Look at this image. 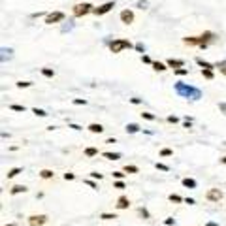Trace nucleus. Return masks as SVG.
Instances as JSON below:
<instances>
[{"instance_id": "nucleus-1", "label": "nucleus", "mask_w": 226, "mask_h": 226, "mask_svg": "<svg viewBox=\"0 0 226 226\" xmlns=\"http://www.w3.org/2000/svg\"><path fill=\"white\" fill-rule=\"evenodd\" d=\"M217 34L211 32V30H206L203 34H200V36H187L183 38V44L185 45H190V47H200V49H207L211 44H215L217 41Z\"/></svg>"}, {"instance_id": "nucleus-2", "label": "nucleus", "mask_w": 226, "mask_h": 226, "mask_svg": "<svg viewBox=\"0 0 226 226\" xmlns=\"http://www.w3.org/2000/svg\"><path fill=\"white\" fill-rule=\"evenodd\" d=\"M173 90H175V94L181 96V98H188V100H200L202 98V90L200 89H196L192 87V85H188V83H183V81H177L173 85Z\"/></svg>"}, {"instance_id": "nucleus-3", "label": "nucleus", "mask_w": 226, "mask_h": 226, "mask_svg": "<svg viewBox=\"0 0 226 226\" xmlns=\"http://www.w3.org/2000/svg\"><path fill=\"white\" fill-rule=\"evenodd\" d=\"M130 47H134V45L130 44L128 40H124V38H115L113 41H109V51L115 53V55L117 53H123L124 49H130Z\"/></svg>"}, {"instance_id": "nucleus-4", "label": "nucleus", "mask_w": 226, "mask_h": 226, "mask_svg": "<svg viewBox=\"0 0 226 226\" xmlns=\"http://www.w3.org/2000/svg\"><path fill=\"white\" fill-rule=\"evenodd\" d=\"M93 10H94V6L90 2H79L72 8V13H74V17H85L89 13H93Z\"/></svg>"}, {"instance_id": "nucleus-5", "label": "nucleus", "mask_w": 226, "mask_h": 226, "mask_svg": "<svg viewBox=\"0 0 226 226\" xmlns=\"http://www.w3.org/2000/svg\"><path fill=\"white\" fill-rule=\"evenodd\" d=\"M66 19L64 11H51L45 15V25H56V23H62Z\"/></svg>"}, {"instance_id": "nucleus-6", "label": "nucleus", "mask_w": 226, "mask_h": 226, "mask_svg": "<svg viewBox=\"0 0 226 226\" xmlns=\"http://www.w3.org/2000/svg\"><path fill=\"white\" fill-rule=\"evenodd\" d=\"M113 8H115V0H109V2H105V4H102V6H98V8H94L93 13L100 17V15H105V13H109Z\"/></svg>"}, {"instance_id": "nucleus-7", "label": "nucleus", "mask_w": 226, "mask_h": 226, "mask_svg": "<svg viewBox=\"0 0 226 226\" xmlns=\"http://www.w3.org/2000/svg\"><path fill=\"white\" fill-rule=\"evenodd\" d=\"M47 221H49L47 215H30L28 217V224L30 226H44Z\"/></svg>"}, {"instance_id": "nucleus-8", "label": "nucleus", "mask_w": 226, "mask_h": 226, "mask_svg": "<svg viewBox=\"0 0 226 226\" xmlns=\"http://www.w3.org/2000/svg\"><path fill=\"white\" fill-rule=\"evenodd\" d=\"M206 200H209V202H218V200H222V190H218V188H209L207 192H206Z\"/></svg>"}, {"instance_id": "nucleus-9", "label": "nucleus", "mask_w": 226, "mask_h": 226, "mask_svg": "<svg viewBox=\"0 0 226 226\" xmlns=\"http://www.w3.org/2000/svg\"><path fill=\"white\" fill-rule=\"evenodd\" d=\"M119 17H121V21H123L124 25H132L134 23V11L132 10H123Z\"/></svg>"}, {"instance_id": "nucleus-10", "label": "nucleus", "mask_w": 226, "mask_h": 226, "mask_svg": "<svg viewBox=\"0 0 226 226\" xmlns=\"http://www.w3.org/2000/svg\"><path fill=\"white\" fill-rule=\"evenodd\" d=\"M115 206H117V209H128V207H130V200H128L126 196H119Z\"/></svg>"}, {"instance_id": "nucleus-11", "label": "nucleus", "mask_w": 226, "mask_h": 226, "mask_svg": "<svg viewBox=\"0 0 226 226\" xmlns=\"http://www.w3.org/2000/svg\"><path fill=\"white\" fill-rule=\"evenodd\" d=\"M166 64L175 70V68H183V66H185V60H181V59H168Z\"/></svg>"}, {"instance_id": "nucleus-12", "label": "nucleus", "mask_w": 226, "mask_h": 226, "mask_svg": "<svg viewBox=\"0 0 226 226\" xmlns=\"http://www.w3.org/2000/svg\"><path fill=\"white\" fill-rule=\"evenodd\" d=\"M194 62L200 68H209V70H215V64H211V62H207V60H203V59H200V56H196L194 59Z\"/></svg>"}, {"instance_id": "nucleus-13", "label": "nucleus", "mask_w": 226, "mask_h": 226, "mask_svg": "<svg viewBox=\"0 0 226 226\" xmlns=\"http://www.w3.org/2000/svg\"><path fill=\"white\" fill-rule=\"evenodd\" d=\"M87 128H89V132H93V134H102L104 132V126L100 123H90Z\"/></svg>"}, {"instance_id": "nucleus-14", "label": "nucleus", "mask_w": 226, "mask_h": 226, "mask_svg": "<svg viewBox=\"0 0 226 226\" xmlns=\"http://www.w3.org/2000/svg\"><path fill=\"white\" fill-rule=\"evenodd\" d=\"M26 190H28V188H26L25 185H15V187H13V188L10 190V194H11V196H15V194H21V192H23V194H25V192H26Z\"/></svg>"}, {"instance_id": "nucleus-15", "label": "nucleus", "mask_w": 226, "mask_h": 226, "mask_svg": "<svg viewBox=\"0 0 226 226\" xmlns=\"http://www.w3.org/2000/svg\"><path fill=\"white\" fill-rule=\"evenodd\" d=\"M181 183H183V187H185V188H196L198 187V183L194 179H190V177H185Z\"/></svg>"}, {"instance_id": "nucleus-16", "label": "nucleus", "mask_w": 226, "mask_h": 226, "mask_svg": "<svg viewBox=\"0 0 226 226\" xmlns=\"http://www.w3.org/2000/svg\"><path fill=\"white\" fill-rule=\"evenodd\" d=\"M151 66H153V70H157V72H166V70L170 68L168 64H164V62H158V60H157V62H153Z\"/></svg>"}, {"instance_id": "nucleus-17", "label": "nucleus", "mask_w": 226, "mask_h": 226, "mask_svg": "<svg viewBox=\"0 0 226 226\" xmlns=\"http://www.w3.org/2000/svg\"><path fill=\"white\" fill-rule=\"evenodd\" d=\"M141 128H139V124H136V123H128L126 124V132L128 134H138Z\"/></svg>"}, {"instance_id": "nucleus-18", "label": "nucleus", "mask_w": 226, "mask_h": 226, "mask_svg": "<svg viewBox=\"0 0 226 226\" xmlns=\"http://www.w3.org/2000/svg\"><path fill=\"white\" fill-rule=\"evenodd\" d=\"M40 177H41V179H53V177H55V172H53V170H41V172H40Z\"/></svg>"}, {"instance_id": "nucleus-19", "label": "nucleus", "mask_w": 226, "mask_h": 226, "mask_svg": "<svg viewBox=\"0 0 226 226\" xmlns=\"http://www.w3.org/2000/svg\"><path fill=\"white\" fill-rule=\"evenodd\" d=\"M83 153H85V157H89V158L98 157V149H96V147H87V149H85Z\"/></svg>"}, {"instance_id": "nucleus-20", "label": "nucleus", "mask_w": 226, "mask_h": 226, "mask_svg": "<svg viewBox=\"0 0 226 226\" xmlns=\"http://www.w3.org/2000/svg\"><path fill=\"white\" fill-rule=\"evenodd\" d=\"M123 172H124V173H138V172H139V168H138V166H134V164H126Z\"/></svg>"}, {"instance_id": "nucleus-21", "label": "nucleus", "mask_w": 226, "mask_h": 226, "mask_svg": "<svg viewBox=\"0 0 226 226\" xmlns=\"http://www.w3.org/2000/svg\"><path fill=\"white\" fill-rule=\"evenodd\" d=\"M19 173H23V168H11L6 175H8V179H11V177H15V175H19Z\"/></svg>"}, {"instance_id": "nucleus-22", "label": "nucleus", "mask_w": 226, "mask_h": 226, "mask_svg": "<svg viewBox=\"0 0 226 226\" xmlns=\"http://www.w3.org/2000/svg\"><path fill=\"white\" fill-rule=\"evenodd\" d=\"M168 200H170V202H173V203H183V202H185V198H181L179 194H170V196H168Z\"/></svg>"}, {"instance_id": "nucleus-23", "label": "nucleus", "mask_w": 226, "mask_h": 226, "mask_svg": "<svg viewBox=\"0 0 226 226\" xmlns=\"http://www.w3.org/2000/svg\"><path fill=\"white\" fill-rule=\"evenodd\" d=\"M100 218L102 221H115V218H119L115 213H100Z\"/></svg>"}, {"instance_id": "nucleus-24", "label": "nucleus", "mask_w": 226, "mask_h": 226, "mask_svg": "<svg viewBox=\"0 0 226 226\" xmlns=\"http://www.w3.org/2000/svg\"><path fill=\"white\" fill-rule=\"evenodd\" d=\"M202 75L206 77V79H213V77H215L213 70H209V68H202Z\"/></svg>"}, {"instance_id": "nucleus-25", "label": "nucleus", "mask_w": 226, "mask_h": 226, "mask_svg": "<svg viewBox=\"0 0 226 226\" xmlns=\"http://www.w3.org/2000/svg\"><path fill=\"white\" fill-rule=\"evenodd\" d=\"M108 160H119L121 158V153H102Z\"/></svg>"}, {"instance_id": "nucleus-26", "label": "nucleus", "mask_w": 226, "mask_h": 226, "mask_svg": "<svg viewBox=\"0 0 226 226\" xmlns=\"http://www.w3.org/2000/svg\"><path fill=\"white\" fill-rule=\"evenodd\" d=\"M11 53H13V49L2 47V62H6V59H11Z\"/></svg>"}, {"instance_id": "nucleus-27", "label": "nucleus", "mask_w": 226, "mask_h": 226, "mask_svg": "<svg viewBox=\"0 0 226 226\" xmlns=\"http://www.w3.org/2000/svg\"><path fill=\"white\" fill-rule=\"evenodd\" d=\"M215 68H218V72L226 75V60H221V62H217V64H215Z\"/></svg>"}, {"instance_id": "nucleus-28", "label": "nucleus", "mask_w": 226, "mask_h": 226, "mask_svg": "<svg viewBox=\"0 0 226 226\" xmlns=\"http://www.w3.org/2000/svg\"><path fill=\"white\" fill-rule=\"evenodd\" d=\"M17 89H28V87H32V81H17Z\"/></svg>"}, {"instance_id": "nucleus-29", "label": "nucleus", "mask_w": 226, "mask_h": 226, "mask_svg": "<svg viewBox=\"0 0 226 226\" xmlns=\"http://www.w3.org/2000/svg\"><path fill=\"white\" fill-rule=\"evenodd\" d=\"M172 154H173V149H170V147H164V149H162L160 151V157H172Z\"/></svg>"}, {"instance_id": "nucleus-30", "label": "nucleus", "mask_w": 226, "mask_h": 226, "mask_svg": "<svg viewBox=\"0 0 226 226\" xmlns=\"http://www.w3.org/2000/svg\"><path fill=\"white\" fill-rule=\"evenodd\" d=\"M41 74H44L45 77H55V70H51V68H41Z\"/></svg>"}, {"instance_id": "nucleus-31", "label": "nucleus", "mask_w": 226, "mask_h": 226, "mask_svg": "<svg viewBox=\"0 0 226 226\" xmlns=\"http://www.w3.org/2000/svg\"><path fill=\"white\" fill-rule=\"evenodd\" d=\"M32 113H34V115H38V117H47V111L38 109V108H32Z\"/></svg>"}, {"instance_id": "nucleus-32", "label": "nucleus", "mask_w": 226, "mask_h": 226, "mask_svg": "<svg viewBox=\"0 0 226 226\" xmlns=\"http://www.w3.org/2000/svg\"><path fill=\"white\" fill-rule=\"evenodd\" d=\"M113 188H124V181L123 179H115V181H113Z\"/></svg>"}, {"instance_id": "nucleus-33", "label": "nucleus", "mask_w": 226, "mask_h": 226, "mask_svg": "<svg viewBox=\"0 0 226 226\" xmlns=\"http://www.w3.org/2000/svg\"><path fill=\"white\" fill-rule=\"evenodd\" d=\"M138 215H141L143 218H149V217H151V215H149V211H147L145 207H139V209H138Z\"/></svg>"}, {"instance_id": "nucleus-34", "label": "nucleus", "mask_w": 226, "mask_h": 226, "mask_svg": "<svg viewBox=\"0 0 226 226\" xmlns=\"http://www.w3.org/2000/svg\"><path fill=\"white\" fill-rule=\"evenodd\" d=\"M157 170H160V172H170V166H166V164H162V162H157Z\"/></svg>"}, {"instance_id": "nucleus-35", "label": "nucleus", "mask_w": 226, "mask_h": 226, "mask_svg": "<svg viewBox=\"0 0 226 226\" xmlns=\"http://www.w3.org/2000/svg\"><path fill=\"white\" fill-rule=\"evenodd\" d=\"M141 117L147 119V121H154V119H157V117H154L153 113H149V111H143V113H141Z\"/></svg>"}, {"instance_id": "nucleus-36", "label": "nucleus", "mask_w": 226, "mask_h": 226, "mask_svg": "<svg viewBox=\"0 0 226 226\" xmlns=\"http://www.w3.org/2000/svg\"><path fill=\"white\" fill-rule=\"evenodd\" d=\"M173 72H175V75H187L188 70H187V68H175Z\"/></svg>"}, {"instance_id": "nucleus-37", "label": "nucleus", "mask_w": 226, "mask_h": 226, "mask_svg": "<svg viewBox=\"0 0 226 226\" xmlns=\"http://www.w3.org/2000/svg\"><path fill=\"white\" fill-rule=\"evenodd\" d=\"M166 121H168V123H172V124H177V123H179V117H175V115H168V117H166Z\"/></svg>"}, {"instance_id": "nucleus-38", "label": "nucleus", "mask_w": 226, "mask_h": 226, "mask_svg": "<svg viewBox=\"0 0 226 226\" xmlns=\"http://www.w3.org/2000/svg\"><path fill=\"white\" fill-rule=\"evenodd\" d=\"M10 109H13V111H25V105H19V104H11V105H10Z\"/></svg>"}, {"instance_id": "nucleus-39", "label": "nucleus", "mask_w": 226, "mask_h": 226, "mask_svg": "<svg viewBox=\"0 0 226 226\" xmlns=\"http://www.w3.org/2000/svg\"><path fill=\"white\" fill-rule=\"evenodd\" d=\"M134 47H136V51H139L141 55H143V53H145V45H143V44H141V41H138V44H136V45H134Z\"/></svg>"}, {"instance_id": "nucleus-40", "label": "nucleus", "mask_w": 226, "mask_h": 226, "mask_svg": "<svg viewBox=\"0 0 226 226\" xmlns=\"http://www.w3.org/2000/svg\"><path fill=\"white\" fill-rule=\"evenodd\" d=\"M147 4H149V0H139V2H138L136 6H138L139 10H145V8H147Z\"/></svg>"}, {"instance_id": "nucleus-41", "label": "nucleus", "mask_w": 226, "mask_h": 226, "mask_svg": "<svg viewBox=\"0 0 226 226\" xmlns=\"http://www.w3.org/2000/svg\"><path fill=\"white\" fill-rule=\"evenodd\" d=\"M141 62H145V64H153V60H151L149 55H141Z\"/></svg>"}, {"instance_id": "nucleus-42", "label": "nucleus", "mask_w": 226, "mask_h": 226, "mask_svg": "<svg viewBox=\"0 0 226 226\" xmlns=\"http://www.w3.org/2000/svg\"><path fill=\"white\" fill-rule=\"evenodd\" d=\"M64 179H66V181H74V179H75V173L66 172V173H64Z\"/></svg>"}, {"instance_id": "nucleus-43", "label": "nucleus", "mask_w": 226, "mask_h": 226, "mask_svg": "<svg viewBox=\"0 0 226 226\" xmlns=\"http://www.w3.org/2000/svg\"><path fill=\"white\" fill-rule=\"evenodd\" d=\"M74 104H75V105H85V104H87V100H85V98H75Z\"/></svg>"}, {"instance_id": "nucleus-44", "label": "nucleus", "mask_w": 226, "mask_h": 226, "mask_svg": "<svg viewBox=\"0 0 226 226\" xmlns=\"http://www.w3.org/2000/svg\"><path fill=\"white\" fill-rule=\"evenodd\" d=\"M183 126H185V128H190V126H192V119H185V121H183Z\"/></svg>"}, {"instance_id": "nucleus-45", "label": "nucleus", "mask_w": 226, "mask_h": 226, "mask_svg": "<svg viewBox=\"0 0 226 226\" xmlns=\"http://www.w3.org/2000/svg\"><path fill=\"white\" fill-rule=\"evenodd\" d=\"M90 177H93V179H98V181H100V179H104V175H102V173H98V172H93V173H90Z\"/></svg>"}, {"instance_id": "nucleus-46", "label": "nucleus", "mask_w": 226, "mask_h": 226, "mask_svg": "<svg viewBox=\"0 0 226 226\" xmlns=\"http://www.w3.org/2000/svg\"><path fill=\"white\" fill-rule=\"evenodd\" d=\"M124 175H126L124 172H113V177H115V179H123Z\"/></svg>"}, {"instance_id": "nucleus-47", "label": "nucleus", "mask_w": 226, "mask_h": 226, "mask_svg": "<svg viewBox=\"0 0 226 226\" xmlns=\"http://www.w3.org/2000/svg\"><path fill=\"white\" fill-rule=\"evenodd\" d=\"M164 224H166V226H173V224H175V218H172V217H168L166 221H164Z\"/></svg>"}, {"instance_id": "nucleus-48", "label": "nucleus", "mask_w": 226, "mask_h": 226, "mask_svg": "<svg viewBox=\"0 0 226 226\" xmlns=\"http://www.w3.org/2000/svg\"><path fill=\"white\" fill-rule=\"evenodd\" d=\"M85 183H87V185H89L90 188H98V185H96V183H94L93 179H87V181H85Z\"/></svg>"}, {"instance_id": "nucleus-49", "label": "nucleus", "mask_w": 226, "mask_h": 226, "mask_svg": "<svg viewBox=\"0 0 226 226\" xmlns=\"http://www.w3.org/2000/svg\"><path fill=\"white\" fill-rule=\"evenodd\" d=\"M218 109H221L224 115H226V102H218Z\"/></svg>"}, {"instance_id": "nucleus-50", "label": "nucleus", "mask_w": 226, "mask_h": 226, "mask_svg": "<svg viewBox=\"0 0 226 226\" xmlns=\"http://www.w3.org/2000/svg\"><path fill=\"white\" fill-rule=\"evenodd\" d=\"M68 126H70V128H74V130H81V126L75 124V123H68Z\"/></svg>"}, {"instance_id": "nucleus-51", "label": "nucleus", "mask_w": 226, "mask_h": 226, "mask_svg": "<svg viewBox=\"0 0 226 226\" xmlns=\"http://www.w3.org/2000/svg\"><path fill=\"white\" fill-rule=\"evenodd\" d=\"M185 203H188V206H194L196 200H194V198H185Z\"/></svg>"}, {"instance_id": "nucleus-52", "label": "nucleus", "mask_w": 226, "mask_h": 226, "mask_svg": "<svg viewBox=\"0 0 226 226\" xmlns=\"http://www.w3.org/2000/svg\"><path fill=\"white\" fill-rule=\"evenodd\" d=\"M130 102H132V104H141V98H136V96H134V98H130Z\"/></svg>"}, {"instance_id": "nucleus-53", "label": "nucleus", "mask_w": 226, "mask_h": 226, "mask_svg": "<svg viewBox=\"0 0 226 226\" xmlns=\"http://www.w3.org/2000/svg\"><path fill=\"white\" fill-rule=\"evenodd\" d=\"M206 226H218V224H217V222H213V221H211V222H207Z\"/></svg>"}, {"instance_id": "nucleus-54", "label": "nucleus", "mask_w": 226, "mask_h": 226, "mask_svg": "<svg viewBox=\"0 0 226 226\" xmlns=\"http://www.w3.org/2000/svg\"><path fill=\"white\" fill-rule=\"evenodd\" d=\"M221 162H222V164H226V157H222V158H221Z\"/></svg>"}, {"instance_id": "nucleus-55", "label": "nucleus", "mask_w": 226, "mask_h": 226, "mask_svg": "<svg viewBox=\"0 0 226 226\" xmlns=\"http://www.w3.org/2000/svg\"><path fill=\"white\" fill-rule=\"evenodd\" d=\"M8 226H17V224H8Z\"/></svg>"}]
</instances>
